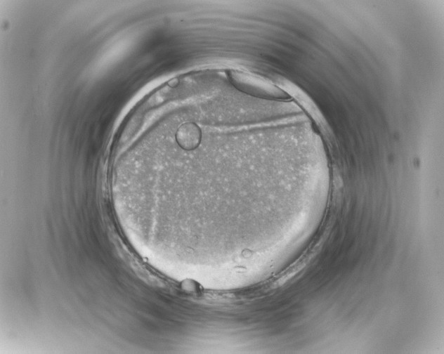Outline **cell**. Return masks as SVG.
Returning a JSON list of instances; mask_svg holds the SVG:
<instances>
[{"label": "cell", "instance_id": "cell-1", "mask_svg": "<svg viewBox=\"0 0 444 354\" xmlns=\"http://www.w3.org/2000/svg\"><path fill=\"white\" fill-rule=\"evenodd\" d=\"M230 78L233 85L247 93L265 98H285V93L264 79L250 73L233 70Z\"/></svg>", "mask_w": 444, "mask_h": 354}]
</instances>
